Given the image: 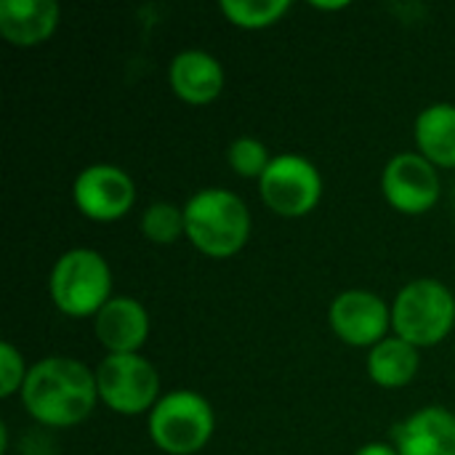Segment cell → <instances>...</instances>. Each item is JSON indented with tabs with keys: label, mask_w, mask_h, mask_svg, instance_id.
I'll use <instances>...</instances> for the list:
<instances>
[{
	"label": "cell",
	"mask_w": 455,
	"mask_h": 455,
	"mask_svg": "<svg viewBox=\"0 0 455 455\" xmlns=\"http://www.w3.org/2000/svg\"><path fill=\"white\" fill-rule=\"evenodd\" d=\"M99 400L96 373L75 357H45L35 363L21 387L27 413L53 429L77 427L91 416Z\"/></svg>",
	"instance_id": "obj_1"
},
{
	"label": "cell",
	"mask_w": 455,
	"mask_h": 455,
	"mask_svg": "<svg viewBox=\"0 0 455 455\" xmlns=\"http://www.w3.org/2000/svg\"><path fill=\"white\" fill-rule=\"evenodd\" d=\"M184 221L189 243L211 259H229L240 253L251 235L248 205L221 187L195 192L184 205Z\"/></svg>",
	"instance_id": "obj_2"
},
{
	"label": "cell",
	"mask_w": 455,
	"mask_h": 455,
	"mask_svg": "<svg viewBox=\"0 0 455 455\" xmlns=\"http://www.w3.org/2000/svg\"><path fill=\"white\" fill-rule=\"evenodd\" d=\"M51 299L69 317H96L112 299V269L93 248H72L51 269Z\"/></svg>",
	"instance_id": "obj_3"
},
{
	"label": "cell",
	"mask_w": 455,
	"mask_h": 455,
	"mask_svg": "<svg viewBox=\"0 0 455 455\" xmlns=\"http://www.w3.org/2000/svg\"><path fill=\"white\" fill-rule=\"evenodd\" d=\"M455 325V296L448 285L432 277L408 283L392 307V328L397 339L421 347H437Z\"/></svg>",
	"instance_id": "obj_4"
},
{
	"label": "cell",
	"mask_w": 455,
	"mask_h": 455,
	"mask_svg": "<svg viewBox=\"0 0 455 455\" xmlns=\"http://www.w3.org/2000/svg\"><path fill=\"white\" fill-rule=\"evenodd\" d=\"M216 416L211 403L189 389L171 392L149 411V437L168 455L200 453L213 437Z\"/></svg>",
	"instance_id": "obj_5"
},
{
	"label": "cell",
	"mask_w": 455,
	"mask_h": 455,
	"mask_svg": "<svg viewBox=\"0 0 455 455\" xmlns=\"http://www.w3.org/2000/svg\"><path fill=\"white\" fill-rule=\"evenodd\" d=\"M99 400L120 413L139 416L157 405L160 376L141 355H107L96 371Z\"/></svg>",
	"instance_id": "obj_6"
},
{
	"label": "cell",
	"mask_w": 455,
	"mask_h": 455,
	"mask_svg": "<svg viewBox=\"0 0 455 455\" xmlns=\"http://www.w3.org/2000/svg\"><path fill=\"white\" fill-rule=\"evenodd\" d=\"M259 189L277 216L301 219L317 208L323 197V176L317 165L301 155H277L259 179Z\"/></svg>",
	"instance_id": "obj_7"
},
{
	"label": "cell",
	"mask_w": 455,
	"mask_h": 455,
	"mask_svg": "<svg viewBox=\"0 0 455 455\" xmlns=\"http://www.w3.org/2000/svg\"><path fill=\"white\" fill-rule=\"evenodd\" d=\"M72 197L85 219L107 224L123 219L133 208L136 187L123 168L109 163H96L77 173L72 184Z\"/></svg>",
	"instance_id": "obj_8"
},
{
	"label": "cell",
	"mask_w": 455,
	"mask_h": 455,
	"mask_svg": "<svg viewBox=\"0 0 455 455\" xmlns=\"http://www.w3.org/2000/svg\"><path fill=\"white\" fill-rule=\"evenodd\" d=\"M381 192L395 211L421 216L440 200V176L424 155L403 152L387 163L381 173Z\"/></svg>",
	"instance_id": "obj_9"
},
{
	"label": "cell",
	"mask_w": 455,
	"mask_h": 455,
	"mask_svg": "<svg viewBox=\"0 0 455 455\" xmlns=\"http://www.w3.org/2000/svg\"><path fill=\"white\" fill-rule=\"evenodd\" d=\"M333 333L349 347H376L387 339L392 325V309L381 296L355 288L333 299L328 312Z\"/></svg>",
	"instance_id": "obj_10"
},
{
	"label": "cell",
	"mask_w": 455,
	"mask_h": 455,
	"mask_svg": "<svg viewBox=\"0 0 455 455\" xmlns=\"http://www.w3.org/2000/svg\"><path fill=\"white\" fill-rule=\"evenodd\" d=\"M149 336V315L141 301L131 296L109 299L96 315V339L109 355H139Z\"/></svg>",
	"instance_id": "obj_11"
},
{
	"label": "cell",
	"mask_w": 455,
	"mask_h": 455,
	"mask_svg": "<svg viewBox=\"0 0 455 455\" xmlns=\"http://www.w3.org/2000/svg\"><path fill=\"white\" fill-rule=\"evenodd\" d=\"M168 83L181 101L192 107H203V104H211L221 93L224 69L213 53L192 48V51H181L173 56L168 67Z\"/></svg>",
	"instance_id": "obj_12"
},
{
	"label": "cell",
	"mask_w": 455,
	"mask_h": 455,
	"mask_svg": "<svg viewBox=\"0 0 455 455\" xmlns=\"http://www.w3.org/2000/svg\"><path fill=\"white\" fill-rule=\"evenodd\" d=\"M400 455H455V416L429 405L405 419L395 432Z\"/></svg>",
	"instance_id": "obj_13"
},
{
	"label": "cell",
	"mask_w": 455,
	"mask_h": 455,
	"mask_svg": "<svg viewBox=\"0 0 455 455\" xmlns=\"http://www.w3.org/2000/svg\"><path fill=\"white\" fill-rule=\"evenodd\" d=\"M59 16L61 8L53 0H3L0 35L16 48H32L56 32Z\"/></svg>",
	"instance_id": "obj_14"
},
{
	"label": "cell",
	"mask_w": 455,
	"mask_h": 455,
	"mask_svg": "<svg viewBox=\"0 0 455 455\" xmlns=\"http://www.w3.org/2000/svg\"><path fill=\"white\" fill-rule=\"evenodd\" d=\"M416 147L432 165L455 168V104H432L416 117Z\"/></svg>",
	"instance_id": "obj_15"
},
{
	"label": "cell",
	"mask_w": 455,
	"mask_h": 455,
	"mask_svg": "<svg viewBox=\"0 0 455 455\" xmlns=\"http://www.w3.org/2000/svg\"><path fill=\"white\" fill-rule=\"evenodd\" d=\"M419 373V349L403 339H384L368 355V376L384 389H403Z\"/></svg>",
	"instance_id": "obj_16"
},
{
	"label": "cell",
	"mask_w": 455,
	"mask_h": 455,
	"mask_svg": "<svg viewBox=\"0 0 455 455\" xmlns=\"http://www.w3.org/2000/svg\"><path fill=\"white\" fill-rule=\"evenodd\" d=\"M288 11V0H221V13L243 29H267Z\"/></svg>",
	"instance_id": "obj_17"
},
{
	"label": "cell",
	"mask_w": 455,
	"mask_h": 455,
	"mask_svg": "<svg viewBox=\"0 0 455 455\" xmlns=\"http://www.w3.org/2000/svg\"><path fill=\"white\" fill-rule=\"evenodd\" d=\"M141 235L160 245L176 243L181 235H187L184 208H176L173 203H152L141 213Z\"/></svg>",
	"instance_id": "obj_18"
},
{
	"label": "cell",
	"mask_w": 455,
	"mask_h": 455,
	"mask_svg": "<svg viewBox=\"0 0 455 455\" xmlns=\"http://www.w3.org/2000/svg\"><path fill=\"white\" fill-rule=\"evenodd\" d=\"M227 160L232 165V171L243 179H261L272 163L269 157V149L264 147V141L259 139H251V136H243V139H235L227 149Z\"/></svg>",
	"instance_id": "obj_19"
},
{
	"label": "cell",
	"mask_w": 455,
	"mask_h": 455,
	"mask_svg": "<svg viewBox=\"0 0 455 455\" xmlns=\"http://www.w3.org/2000/svg\"><path fill=\"white\" fill-rule=\"evenodd\" d=\"M27 368H24V357L21 352L11 344L3 341L0 344V397H11L13 392H19L27 381Z\"/></svg>",
	"instance_id": "obj_20"
},
{
	"label": "cell",
	"mask_w": 455,
	"mask_h": 455,
	"mask_svg": "<svg viewBox=\"0 0 455 455\" xmlns=\"http://www.w3.org/2000/svg\"><path fill=\"white\" fill-rule=\"evenodd\" d=\"M355 455H400V453H397V448H392V445H384V443H368V445H363V448H360Z\"/></svg>",
	"instance_id": "obj_21"
},
{
	"label": "cell",
	"mask_w": 455,
	"mask_h": 455,
	"mask_svg": "<svg viewBox=\"0 0 455 455\" xmlns=\"http://www.w3.org/2000/svg\"><path fill=\"white\" fill-rule=\"evenodd\" d=\"M349 3H320V0H312V8H320V11H341V8H347Z\"/></svg>",
	"instance_id": "obj_22"
}]
</instances>
